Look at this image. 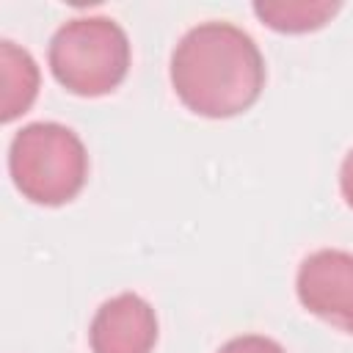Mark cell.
Instances as JSON below:
<instances>
[{
	"mask_svg": "<svg viewBox=\"0 0 353 353\" xmlns=\"http://www.w3.org/2000/svg\"><path fill=\"white\" fill-rule=\"evenodd\" d=\"M8 174L28 201L58 207L83 190L88 152L74 130L58 121H33L11 138Z\"/></svg>",
	"mask_w": 353,
	"mask_h": 353,
	"instance_id": "2",
	"label": "cell"
},
{
	"mask_svg": "<svg viewBox=\"0 0 353 353\" xmlns=\"http://www.w3.org/2000/svg\"><path fill=\"white\" fill-rule=\"evenodd\" d=\"M39 97V66L33 55L3 39L0 41V119L8 124L30 110Z\"/></svg>",
	"mask_w": 353,
	"mask_h": 353,
	"instance_id": "6",
	"label": "cell"
},
{
	"mask_svg": "<svg viewBox=\"0 0 353 353\" xmlns=\"http://www.w3.org/2000/svg\"><path fill=\"white\" fill-rule=\"evenodd\" d=\"M171 85L196 116L229 119L259 99L265 58L243 28L210 19L190 28L174 47Z\"/></svg>",
	"mask_w": 353,
	"mask_h": 353,
	"instance_id": "1",
	"label": "cell"
},
{
	"mask_svg": "<svg viewBox=\"0 0 353 353\" xmlns=\"http://www.w3.org/2000/svg\"><path fill=\"white\" fill-rule=\"evenodd\" d=\"M342 6L334 0H256L254 14L279 33H309L334 19Z\"/></svg>",
	"mask_w": 353,
	"mask_h": 353,
	"instance_id": "7",
	"label": "cell"
},
{
	"mask_svg": "<svg viewBox=\"0 0 353 353\" xmlns=\"http://www.w3.org/2000/svg\"><path fill=\"white\" fill-rule=\"evenodd\" d=\"M339 190H342L345 204L353 210V149L342 160V168H339Z\"/></svg>",
	"mask_w": 353,
	"mask_h": 353,
	"instance_id": "9",
	"label": "cell"
},
{
	"mask_svg": "<svg viewBox=\"0 0 353 353\" xmlns=\"http://www.w3.org/2000/svg\"><path fill=\"white\" fill-rule=\"evenodd\" d=\"M52 77L77 97L116 91L130 72V39L110 17H74L50 39Z\"/></svg>",
	"mask_w": 353,
	"mask_h": 353,
	"instance_id": "3",
	"label": "cell"
},
{
	"mask_svg": "<svg viewBox=\"0 0 353 353\" xmlns=\"http://www.w3.org/2000/svg\"><path fill=\"white\" fill-rule=\"evenodd\" d=\"M218 353H287L276 339L262 336V334H243L221 345Z\"/></svg>",
	"mask_w": 353,
	"mask_h": 353,
	"instance_id": "8",
	"label": "cell"
},
{
	"mask_svg": "<svg viewBox=\"0 0 353 353\" xmlns=\"http://www.w3.org/2000/svg\"><path fill=\"white\" fill-rule=\"evenodd\" d=\"M154 342V309L135 292H121L105 301L88 328L91 353H152Z\"/></svg>",
	"mask_w": 353,
	"mask_h": 353,
	"instance_id": "5",
	"label": "cell"
},
{
	"mask_svg": "<svg viewBox=\"0 0 353 353\" xmlns=\"http://www.w3.org/2000/svg\"><path fill=\"white\" fill-rule=\"evenodd\" d=\"M295 292L306 312L353 334V254L339 248L309 254L298 268Z\"/></svg>",
	"mask_w": 353,
	"mask_h": 353,
	"instance_id": "4",
	"label": "cell"
}]
</instances>
